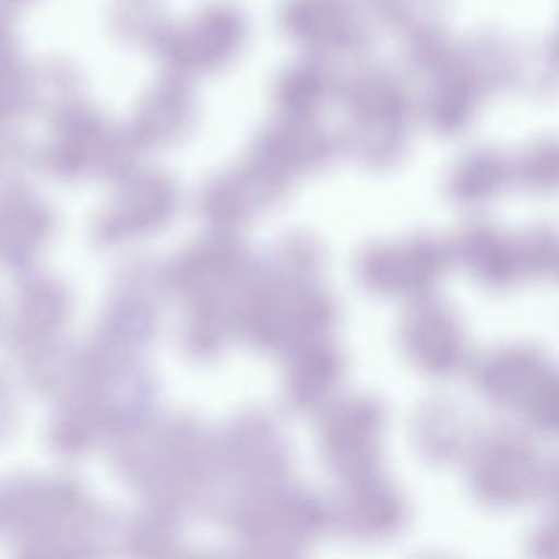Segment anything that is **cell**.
Instances as JSON below:
<instances>
[{
    "label": "cell",
    "mask_w": 559,
    "mask_h": 559,
    "mask_svg": "<svg viewBox=\"0 0 559 559\" xmlns=\"http://www.w3.org/2000/svg\"><path fill=\"white\" fill-rule=\"evenodd\" d=\"M451 264L450 251L430 240L369 248L356 271L362 286L379 296L418 297L430 293Z\"/></svg>",
    "instance_id": "8992f818"
},
{
    "label": "cell",
    "mask_w": 559,
    "mask_h": 559,
    "mask_svg": "<svg viewBox=\"0 0 559 559\" xmlns=\"http://www.w3.org/2000/svg\"><path fill=\"white\" fill-rule=\"evenodd\" d=\"M466 425L453 404L443 399L430 401L414 421L415 440L421 453L438 463L456 460L466 448Z\"/></svg>",
    "instance_id": "30bf717a"
},
{
    "label": "cell",
    "mask_w": 559,
    "mask_h": 559,
    "mask_svg": "<svg viewBox=\"0 0 559 559\" xmlns=\"http://www.w3.org/2000/svg\"><path fill=\"white\" fill-rule=\"evenodd\" d=\"M284 402L290 411L307 414L332 402L345 376V359L330 335L300 340L286 349Z\"/></svg>",
    "instance_id": "ba28073f"
},
{
    "label": "cell",
    "mask_w": 559,
    "mask_h": 559,
    "mask_svg": "<svg viewBox=\"0 0 559 559\" xmlns=\"http://www.w3.org/2000/svg\"><path fill=\"white\" fill-rule=\"evenodd\" d=\"M320 444L330 469L342 479L378 469L384 435V408L374 399L356 397L326 405Z\"/></svg>",
    "instance_id": "5b68a950"
},
{
    "label": "cell",
    "mask_w": 559,
    "mask_h": 559,
    "mask_svg": "<svg viewBox=\"0 0 559 559\" xmlns=\"http://www.w3.org/2000/svg\"><path fill=\"white\" fill-rule=\"evenodd\" d=\"M469 480L484 502L507 507L538 496L552 479L532 441L512 428H490L471 447Z\"/></svg>",
    "instance_id": "7a4b0ae2"
},
{
    "label": "cell",
    "mask_w": 559,
    "mask_h": 559,
    "mask_svg": "<svg viewBox=\"0 0 559 559\" xmlns=\"http://www.w3.org/2000/svg\"><path fill=\"white\" fill-rule=\"evenodd\" d=\"M332 512L307 490L281 487L243 507L241 528L251 549L261 555H294L322 536Z\"/></svg>",
    "instance_id": "3957f363"
},
{
    "label": "cell",
    "mask_w": 559,
    "mask_h": 559,
    "mask_svg": "<svg viewBox=\"0 0 559 559\" xmlns=\"http://www.w3.org/2000/svg\"><path fill=\"white\" fill-rule=\"evenodd\" d=\"M450 251L451 263L460 264L480 284L507 287L522 280L519 243L502 240L492 234H469Z\"/></svg>",
    "instance_id": "9c48e42d"
},
{
    "label": "cell",
    "mask_w": 559,
    "mask_h": 559,
    "mask_svg": "<svg viewBox=\"0 0 559 559\" xmlns=\"http://www.w3.org/2000/svg\"><path fill=\"white\" fill-rule=\"evenodd\" d=\"M340 490L332 520L362 539L388 538L404 526L407 506L397 487L378 473L348 477Z\"/></svg>",
    "instance_id": "52a82bcc"
},
{
    "label": "cell",
    "mask_w": 559,
    "mask_h": 559,
    "mask_svg": "<svg viewBox=\"0 0 559 559\" xmlns=\"http://www.w3.org/2000/svg\"><path fill=\"white\" fill-rule=\"evenodd\" d=\"M405 358L428 376L450 378L466 366L467 333L457 313L431 293L414 297L399 326Z\"/></svg>",
    "instance_id": "277c9868"
},
{
    "label": "cell",
    "mask_w": 559,
    "mask_h": 559,
    "mask_svg": "<svg viewBox=\"0 0 559 559\" xmlns=\"http://www.w3.org/2000/svg\"><path fill=\"white\" fill-rule=\"evenodd\" d=\"M474 382L487 401L515 407L535 430L551 433L558 427V381L533 346L493 349L477 362Z\"/></svg>",
    "instance_id": "6da1fadb"
}]
</instances>
